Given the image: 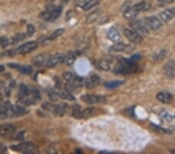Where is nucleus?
I'll list each match as a JSON object with an SVG mask.
<instances>
[{
    "instance_id": "obj_1",
    "label": "nucleus",
    "mask_w": 175,
    "mask_h": 154,
    "mask_svg": "<svg viewBox=\"0 0 175 154\" xmlns=\"http://www.w3.org/2000/svg\"><path fill=\"white\" fill-rule=\"evenodd\" d=\"M137 56H134L130 59H123L119 62V64L116 66L114 72L117 73L129 74L135 72L137 70L135 61L137 60Z\"/></svg>"
},
{
    "instance_id": "obj_2",
    "label": "nucleus",
    "mask_w": 175,
    "mask_h": 154,
    "mask_svg": "<svg viewBox=\"0 0 175 154\" xmlns=\"http://www.w3.org/2000/svg\"><path fill=\"white\" fill-rule=\"evenodd\" d=\"M11 150L17 152H23V153L27 154L38 153V146L34 143H32V142H23V143L18 144V145L12 146Z\"/></svg>"
},
{
    "instance_id": "obj_3",
    "label": "nucleus",
    "mask_w": 175,
    "mask_h": 154,
    "mask_svg": "<svg viewBox=\"0 0 175 154\" xmlns=\"http://www.w3.org/2000/svg\"><path fill=\"white\" fill-rule=\"evenodd\" d=\"M62 11V7L61 6H58V7H51L48 8L46 10L44 11L41 14H40V17L42 19H45L47 21H54L58 18L61 13Z\"/></svg>"
},
{
    "instance_id": "obj_4",
    "label": "nucleus",
    "mask_w": 175,
    "mask_h": 154,
    "mask_svg": "<svg viewBox=\"0 0 175 154\" xmlns=\"http://www.w3.org/2000/svg\"><path fill=\"white\" fill-rule=\"evenodd\" d=\"M131 27L133 29V30H135V32H137L139 35H148L149 30L148 27H147L146 22H143L141 19H138V20L132 21L130 24Z\"/></svg>"
},
{
    "instance_id": "obj_5",
    "label": "nucleus",
    "mask_w": 175,
    "mask_h": 154,
    "mask_svg": "<svg viewBox=\"0 0 175 154\" xmlns=\"http://www.w3.org/2000/svg\"><path fill=\"white\" fill-rule=\"evenodd\" d=\"M81 100L85 103L89 104H104L106 103L107 100L104 97L97 96V95L85 94L81 97Z\"/></svg>"
},
{
    "instance_id": "obj_6",
    "label": "nucleus",
    "mask_w": 175,
    "mask_h": 154,
    "mask_svg": "<svg viewBox=\"0 0 175 154\" xmlns=\"http://www.w3.org/2000/svg\"><path fill=\"white\" fill-rule=\"evenodd\" d=\"M38 47V44L35 41H30L27 42V43L24 44L23 45H21L20 47H19L17 49L16 52L17 54H27V53L30 52V51H34V49H36V48Z\"/></svg>"
},
{
    "instance_id": "obj_7",
    "label": "nucleus",
    "mask_w": 175,
    "mask_h": 154,
    "mask_svg": "<svg viewBox=\"0 0 175 154\" xmlns=\"http://www.w3.org/2000/svg\"><path fill=\"white\" fill-rule=\"evenodd\" d=\"M145 22L146 24L147 27H150L151 30H158V29H160L162 27V22L160 21V19L157 18L155 16H152V17L146 18Z\"/></svg>"
},
{
    "instance_id": "obj_8",
    "label": "nucleus",
    "mask_w": 175,
    "mask_h": 154,
    "mask_svg": "<svg viewBox=\"0 0 175 154\" xmlns=\"http://www.w3.org/2000/svg\"><path fill=\"white\" fill-rule=\"evenodd\" d=\"M124 33L125 37L129 39L130 41L134 42V43H140L142 41V38L140 35L135 32V30H130V29H125L124 30Z\"/></svg>"
},
{
    "instance_id": "obj_9",
    "label": "nucleus",
    "mask_w": 175,
    "mask_h": 154,
    "mask_svg": "<svg viewBox=\"0 0 175 154\" xmlns=\"http://www.w3.org/2000/svg\"><path fill=\"white\" fill-rule=\"evenodd\" d=\"M49 57V55L45 54H45H40L38 55V56H35V57L32 59V62H33V64L34 65V66H39V67L47 66Z\"/></svg>"
},
{
    "instance_id": "obj_10",
    "label": "nucleus",
    "mask_w": 175,
    "mask_h": 154,
    "mask_svg": "<svg viewBox=\"0 0 175 154\" xmlns=\"http://www.w3.org/2000/svg\"><path fill=\"white\" fill-rule=\"evenodd\" d=\"M64 62V55L56 54L49 57L47 66L48 67H55L61 63Z\"/></svg>"
},
{
    "instance_id": "obj_11",
    "label": "nucleus",
    "mask_w": 175,
    "mask_h": 154,
    "mask_svg": "<svg viewBox=\"0 0 175 154\" xmlns=\"http://www.w3.org/2000/svg\"><path fill=\"white\" fill-rule=\"evenodd\" d=\"M156 98L159 101L163 104H171L173 100L171 94L167 91H161L158 93L156 95Z\"/></svg>"
},
{
    "instance_id": "obj_12",
    "label": "nucleus",
    "mask_w": 175,
    "mask_h": 154,
    "mask_svg": "<svg viewBox=\"0 0 175 154\" xmlns=\"http://www.w3.org/2000/svg\"><path fill=\"white\" fill-rule=\"evenodd\" d=\"M16 128L13 125L10 124H3L0 125V135L6 136L12 135L14 133Z\"/></svg>"
},
{
    "instance_id": "obj_13",
    "label": "nucleus",
    "mask_w": 175,
    "mask_h": 154,
    "mask_svg": "<svg viewBox=\"0 0 175 154\" xmlns=\"http://www.w3.org/2000/svg\"><path fill=\"white\" fill-rule=\"evenodd\" d=\"M164 72L167 77L172 79L175 77V64L173 61H169L164 66Z\"/></svg>"
},
{
    "instance_id": "obj_14",
    "label": "nucleus",
    "mask_w": 175,
    "mask_h": 154,
    "mask_svg": "<svg viewBox=\"0 0 175 154\" xmlns=\"http://www.w3.org/2000/svg\"><path fill=\"white\" fill-rule=\"evenodd\" d=\"M99 83H100V78L96 75H93L89 78H85L84 86L87 88H93V87L98 86Z\"/></svg>"
},
{
    "instance_id": "obj_15",
    "label": "nucleus",
    "mask_w": 175,
    "mask_h": 154,
    "mask_svg": "<svg viewBox=\"0 0 175 154\" xmlns=\"http://www.w3.org/2000/svg\"><path fill=\"white\" fill-rule=\"evenodd\" d=\"M108 38L114 43H117V42H119L121 40V35H120V33L116 28L111 27L108 32Z\"/></svg>"
},
{
    "instance_id": "obj_16",
    "label": "nucleus",
    "mask_w": 175,
    "mask_h": 154,
    "mask_svg": "<svg viewBox=\"0 0 175 154\" xmlns=\"http://www.w3.org/2000/svg\"><path fill=\"white\" fill-rule=\"evenodd\" d=\"M68 108H69V107H68V105L66 104H60L58 105H54L53 113H54L55 114H57V115L62 116L66 114Z\"/></svg>"
},
{
    "instance_id": "obj_17",
    "label": "nucleus",
    "mask_w": 175,
    "mask_h": 154,
    "mask_svg": "<svg viewBox=\"0 0 175 154\" xmlns=\"http://www.w3.org/2000/svg\"><path fill=\"white\" fill-rule=\"evenodd\" d=\"M97 114V110L93 108H89L83 111H80L79 115L77 116L78 118H87L95 115Z\"/></svg>"
},
{
    "instance_id": "obj_18",
    "label": "nucleus",
    "mask_w": 175,
    "mask_h": 154,
    "mask_svg": "<svg viewBox=\"0 0 175 154\" xmlns=\"http://www.w3.org/2000/svg\"><path fill=\"white\" fill-rule=\"evenodd\" d=\"M100 0H82V3H80V7L83 10H89L98 4Z\"/></svg>"
},
{
    "instance_id": "obj_19",
    "label": "nucleus",
    "mask_w": 175,
    "mask_h": 154,
    "mask_svg": "<svg viewBox=\"0 0 175 154\" xmlns=\"http://www.w3.org/2000/svg\"><path fill=\"white\" fill-rule=\"evenodd\" d=\"M12 115L14 116H21L24 115L26 113V109L22 106L19 105H14V106H11L9 108Z\"/></svg>"
},
{
    "instance_id": "obj_20",
    "label": "nucleus",
    "mask_w": 175,
    "mask_h": 154,
    "mask_svg": "<svg viewBox=\"0 0 175 154\" xmlns=\"http://www.w3.org/2000/svg\"><path fill=\"white\" fill-rule=\"evenodd\" d=\"M159 15H160V19H161L163 22H169V21L174 17L171 9H166V10L160 13Z\"/></svg>"
},
{
    "instance_id": "obj_21",
    "label": "nucleus",
    "mask_w": 175,
    "mask_h": 154,
    "mask_svg": "<svg viewBox=\"0 0 175 154\" xmlns=\"http://www.w3.org/2000/svg\"><path fill=\"white\" fill-rule=\"evenodd\" d=\"M135 6L136 9H137V10L139 11V13H141V12H146V11H148L149 9H150V7H151V5L146 1H142L140 2V3L135 4Z\"/></svg>"
},
{
    "instance_id": "obj_22",
    "label": "nucleus",
    "mask_w": 175,
    "mask_h": 154,
    "mask_svg": "<svg viewBox=\"0 0 175 154\" xmlns=\"http://www.w3.org/2000/svg\"><path fill=\"white\" fill-rule=\"evenodd\" d=\"M160 116L163 118V120L167 121H173L174 120H175V114L173 112H171V111H162L160 113Z\"/></svg>"
},
{
    "instance_id": "obj_23",
    "label": "nucleus",
    "mask_w": 175,
    "mask_h": 154,
    "mask_svg": "<svg viewBox=\"0 0 175 154\" xmlns=\"http://www.w3.org/2000/svg\"><path fill=\"white\" fill-rule=\"evenodd\" d=\"M76 60V56L73 52H69L64 56V62L68 66H71Z\"/></svg>"
},
{
    "instance_id": "obj_24",
    "label": "nucleus",
    "mask_w": 175,
    "mask_h": 154,
    "mask_svg": "<svg viewBox=\"0 0 175 154\" xmlns=\"http://www.w3.org/2000/svg\"><path fill=\"white\" fill-rule=\"evenodd\" d=\"M58 97H61V99H64V100H75V97L71 94V93H69L67 90H60L58 93Z\"/></svg>"
},
{
    "instance_id": "obj_25",
    "label": "nucleus",
    "mask_w": 175,
    "mask_h": 154,
    "mask_svg": "<svg viewBox=\"0 0 175 154\" xmlns=\"http://www.w3.org/2000/svg\"><path fill=\"white\" fill-rule=\"evenodd\" d=\"M98 66L100 69H101L103 71H108L110 69V63L108 60H100L98 62Z\"/></svg>"
},
{
    "instance_id": "obj_26",
    "label": "nucleus",
    "mask_w": 175,
    "mask_h": 154,
    "mask_svg": "<svg viewBox=\"0 0 175 154\" xmlns=\"http://www.w3.org/2000/svg\"><path fill=\"white\" fill-rule=\"evenodd\" d=\"M18 70L23 74H30L33 71V68L30 66H19Z\"/></svg>"
},
{
    "instance_id": "obj_27",
    "label": "nucleus",
    "mask_w": 175,
    "mask_h": 154,
    "mask_svg": "<svg viewBox=\"0 0 175 154\" xmlns=\"http://www.w3.org/2000/svg\"><path fill=\"white\" fill-rule=\"evenodd\" d=\"M63 33H64V30H63V29L61 28L58 29V30H56L54 33L51 34V35H50V37L48 38H49V40L51 41V40H56V39H57L58 38H59L61 35H62Z\"/></svg>"
},
{
    "instance_id": "obj_28",
    "label": "nucleus",
    "mask_w": 175,
    "mask_h": 154,
    "mask_svg": "<svg viewBox=\"0 0 175 154\" xmlns=\"http://www.w3.org/2000/svg\"><path fill=\"white\" fill-rule=\"evenodd\" d=\"M123 83L122 81H112V82H109L105 83V87L109 89H113L116 88V87H119L120 85Z\"/></svg>"
},
{
    "instance_id": "obj_29",
    "label": "nucleus",
    "mask_w": 175,
    "mask_h": 154,
    "mask_svg": "<svg viewBox=\"0 0 175 154\" xmlns=\"http://www.w3.org/2000/svg\"><path fill=\"white\" fill-rule=\"evenodd\" d=\"M111 49L115 51H122L125 49V45L121 42H117L115 45L111 47Z\"/></svg>"
},
{
    "instance_id": "obj_30",
    "label": "nucleus",
    "mask_w": 175,
    "mask_h": 154,
    "mask_svg": "<svg viewBox=\"0 0 175 154\" xmlns=\"http://www.w3.org/2000/svg\"><path fill=\"white\" fill-rule=\"evenodd\" d=\"M30 93V90L28 87L24 83H21L19 85V94L21 95H28Z\"/></svg>"
},
{
    "instance_id": "obj_31",
    "label": "nucleus",
    "mask_w": 175,
    "mask_h": 154,
    "mask_svg": "<svg viewBox=\"0 0 175 154\" xmlns=\"http://www.w3.org/2000/svg\"><path fill=\"white\" fill-rule=\"evenodd\" d=\"M47 92H48V97H49V98L51 99V100H53V101H55V100H57L58 95V93H56L54 90H53V89L50 88Z\"/></svg>"
},
{
    "instance_id": "obj_32",
    "label": "nucleus",
    "mask_w": 175,
    "mask_h": 154,
    "mask_svg": "<svg viewBox=\"0 0 175 154\" xmlns=\"http://www.w3.org/2000/svg\"><path fill=\"white\" fill-rule=\"evenodd\" d=\"M98 17L99 15L97 12L92 13L90 14V15L88 16V17H87V23H88V24H91V23L95 22V21L97 19V18H98Z\"/></svg>"
},
{
    "instance_id": "obj_33",
    "label": "nucleus",
    "mask_w": 175,
    "mask_h": 154,
    "mask_svg": "<svg viewBox=\"0 0 175 154\" xmlns=\"http://www.w3.org/2000/svg\"><path fill=\"white\" fill-rule=\"evenodd\" d=\"M74 77H75V75L70 72H66L63 74V78L65 79V80H66L69 82H72V81L74 79Z\"/></svg>"
},
{
    "instance_id": "obj_34",
    "label": "nucleus",
    "mask_w": 175,
    "mask_h": 154,
    "mask_svg": "<svg viewBox=\"0 0 175 154\" xmlns=\"http://www.w3.org/2000/svg\"><path fill=\"white\" fill-rule=\"evenodd\" d=\"M9 44H10V41H9L8 38H6V37L5 36H3L0 38V45H1V46L3 47V48H6Z\"/></svg>"
},
{
    "instance_id": "obj_35",
    "label": "nucleus",
    "mask_w": 175,
    "mask_h": 154,
    "mask_svg": "<svg viewBox=\"0 0 175 154\" xmlns=\"http://www.w3.org/2000/svg\"><path fill=\"white\" fill-rule=\"evenodd\" d=\"M152 128H153L155 131H156L157 132H159V133H162V134L170 133V132L168 130H166V129H163V128L159 127V126L155 125H152Z\"/></svg>"
},
{
    "instance_id": "obj_36",
    "label": "nucleus",
    "mask_w": 175,
    "mask_h": 154,
    "mask_svg": "<svg viewBox=\"0 0 175 154\" xmlns=\"http://www.w3.org/2000/svg\"><path fill=\"white\" fill-rule=\"evenodd\" d=\"M35 33V28L33 25L29 24L27 27V35L28 37H31L34 35Z\"/></svg>"
},
{
    "instance_id": "obj_37",
    "label": "nucleus",
    "mask_w": 175,
    "mask_h": 154,
    "mask_svg": "<svg viewBox=\"0 0 175 154\" xmlns=\"http://www.w3.org/2000/svg\"><path fill=\"white\" fill-rule=\"evenodd\" d=\"M76 86L74 85L73 83H72V82H69V83H67L66 85V89L67 91H69V93H71V92H74V90H75L76 89Z\"/></svg>"
},
{
    "instance_id": "obj_38",
    "label": "nucleus",
    "mask_w": 175,
    "mask_h": 154,
    "mask_svg": "<svg viewBox=\"0 0 175 154\" xmlns=\"http://www.w3.org/2000/svg\"><path fill=\"white\" fill-rule=\"evenodd\" d=\"M174 0H158L159 6H164V5L168 4V3H173Z\"/></svg>"
},
{
    "instance_id": "obj_39",
    "label": "nucleus",
    "mask_w": 175,
    "mask_h": 154,
    "mask_svg": "<svg viewBox=\"0 0 175 154\" xmlns=\"http://www.w3.org/2000/svg\"><path fill=\"white\" fill-rule=\"evenodd\" d=\"M55 82H56V86L57 87H61V80L58 77H55Z\"/></svg>"
},
{
    "instance_id": "obj_40",
    "label": "nucleus",
    "mask_w": 175,
    "mask_h": 154,
    "mask_svg": "<svg viewBox=\"0 0 175 154\" xmlns=\"http://www.w3.org/2000/svg\"><path fill=\"white\" fill-rule=\"evenodd\" d=\"M19 66H20V65L16 64V63H9V64H8V66H9V68H13V69H19Z\"/></svg>"
},
{
    "instance_id": "obj_41",
    "label": "nucleus",
    "mask_w": 175,
    "mask_h": 154,
    "mask_svg": "<svg viewBox=\"0 0 175 154\" xmlns=\"http://www.w3.org/2000/svg\"><path fill=\"white\" fill-rule=\"evenodd\" d=\"M24 132H20V133L18 134V136H17V139H19V140H22V139H24Z\"/></svg>"
},
{
    "instance_id": "obj_42",
    "label": "nucleus",
    "mask_w": 175,
    "mask_h": 154,
    "mask_svg": "<svg viewBox=\"0 0 175 154\" xmlns=\"http://www.w3.org/2000/svg\"><path fill=\"white\" fill-rule=\"evenodd\" d=\"M5 150H6V149L4 148V146H2V145H0V153H4Z\"/></svg>"
},
{
    "instance_id": "obj_43",
    "label": "nucleus",
    "mask_w": 175,
    "mask_h": 154,
    "mask_svg": "<svg viewBox=\"0 0 175 154\" xmlns=\"http://www.w3.org/2000/svg\"><path fill=\"white\" fill-rule=\"evenodd\" d=\"M5 71V67L3 65H0V72H3Z\"/></svg>"
},
{
    "instance_id": "obj_44",
    "label": "nucleus",
    "mask_w": 175,
    "mask_h": 154,
    "mask_svg": "<svg viewBox=\"0 0 175 154\" xmlns=\"http://www.w3.org/2000/svg\"><path fill=\"white\" fill-rule=\"evenodd\" d=\"M171 12H172V13L174 14V16L175 17V7L172 8V9H171Z\"/></svg>"
},
{
    "instance_id": "obj_45",
    "label": "nucleus",
    "mask_w": 175,
    "mask_h": 154,
    "mask_svg": "<svg viewBox=\"0 0 175 154\" xmlns=\"http://www.w3.org/2000/svg\"><path fill=\"white\" fill-rule=\"evenodd\" d=\"M171 153H175V150H171Z\"/></svg>"
}]
</instances>
